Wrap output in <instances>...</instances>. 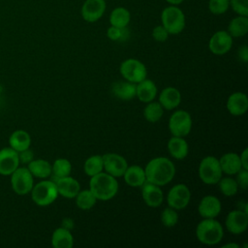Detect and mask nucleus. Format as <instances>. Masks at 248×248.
I'll list each match as a JSON object with an SVG mask.
<instances>
[{"label":"nucleus","mask_w":248,"mask_h":248,"mask_svg":"<svg viewBox=\"0 0 248 248\" xmlns=\"http://www.w3.org/2000/svg\"><path fill=\"white\" fill-rule=\"evenodd\" d=\"M144 172L146 181L158 186H164L172 180L175 174V167L170 159L156 157L147 163Z\"/></svg>","instance_id":"f257e3e1"},{"label":"nucleus","mask_w":248,"mask_h":248,"mask_svg":"<svg viewBox=\"0 0 248 248\" xmlns=\"http://www.w3.org/2000/svg\"><path fill=\"white\" fill-rule=\"evenodd\" d=\"M89 190L97 200L108 201L112 199L118 192V182L116 177L101 171L91 176L89 181Z\"/></svg>","instance_id":"f03ea898"},{"label":"nucleus","mask_w":248,"mask_h":248,"mask_svg":"<svg viewBox=\"0 0 248 248\" xmlns=\"http://www.w3.org/2000/svg\"><path fill=\"white\" fill-rule=\"evenodd\" d=\"M196 235L202 244L215 245L222 240L224 230L215 218H203L196 228Z\"/></svg>","instance_id":"7ed1b4c3"},{"label":"nucleus","mask_w":248,"mask_h":248,"mask_svg":"<svg viewBox=\"0 0 248 248\" xmlns=\"http://www.w3.org/2000/svg\"><path fill=\"white\" fill-rule=\"evenodd\" d=\"M162 25L170 35H176L185 27V16L181 9L175 5L165 8L161 14Z\"/></svg>","instance_id":"20e7f679"},{"label":"nucleus","mask_w":248,"mask_h":248,"mask_svg":"<svg viewBox=\"0 0 248 248\" xmlns=\"http://www.w3.org/2000/svg\"><path fill=\"white\" fill-rule=\"evenodd\" d=\"M33 202L40 206L51 204L58 197V192L54 181L42 180L33 186L31 190Z\"/></svg>","instance_id":"39448f33"},{"label":"nucleus","mask_w":248,"mask_h":248,"mask_svg":"<svg viewBox=\"0 0 248 248\" xmlns=\"http://www.w3.org/2000/svg\"><path fill=\"white\" fill-rule=\"evenodd\" d=\"M198 172L201 180L205 184H217L223 174L219 159L214 156L204 157L199 165Z\"/></svg>","instance_id":"423d86ee"},{"label":"nucleus","mask_w":248,"mask_h":248,"mask_svg":"<svg viewBox=\"0 0 248 248\" xmlns=\"http://www.w3.org/2000/svg\"><path fill=\"white\" fill-rule=\"evenodd\" d=\"M121 76L128 81L139 83L146 78L147 70L145 65L138 59L129 58L124 60L119 68Z\"/></svg>","instance_id":"0eeeda50"},{"label":"nucleus","mask_w":248,"mask_h":248,"mask_svg":"<svg viewBox=\"0 0 248 248\" xmlns=\"http://www.w3.org/2000/svg\"><path fill=\"white\" fill-rule=\"evenodd\" d=\"M169 129L172 136L184 138L191 132L192 118L189 112L183 109L174 111L169 120Z\"/></svg>","instance_id":"6e6552de"},{"label":"nucleus","mask_w":248,"mask_h":248,"mask_svg":"<svg viewBox=\"0 0 248 248\" xmlns=\"http://www.w3.org/2000/svg\"><path fill=\"white\" fill-rule=\"evenodd\" d=\"M11 184L13 190L19 196L31 192L33 188V175L27 168H17L12 174Z\"/></svg>","instance_id":"1a4fd4ad"},{"label":"nucleus","mask_w":248,"mask_h":248,"mask_svg":"<svg viewBox=\"0 0 248 248\" xmlns=\"http://www.w3.org/2000/svg\"><path fill=\"white\" fill-rule=\"evenodd\" d=\"M191 199V192L189 188L183 184L179 183L170 188L167 196V202L170 207L175 210H180L185 208Z\"/></svg>","instance_id":"9d476101"},{"label":"nucleus","mask_w":248,"mask_h":248,"mask_svg":"<svg viewBox=\"0 0 248 248\" xmlns=\"http://www.w3.org/2000/svg\"><path fill=\"white\" fill-rule=\"evenodd\" d=\"M102 157H103L104 170H106L107 173L114 177L123 176L128 167V163L123 156L117 153H107Z\"/></svg>","instance_id":"9b49d317"},{"label":"nucleus","mask_w":248,"mask_h":248,"mask_svg":"<svg viewBox=\"0 0 248 248\" xmlns=\"http://www.w3.org/2000/svg\"><path fill=\"white\" fill-rule=\"evenodd\" d=\"M226 228L232 234L244 232L248 227V213L242 209L232 210L226 218Z\"/></svg>","instance_id":"f8f14e48"},{"label":"nucleus","mask_w":248,"mask_h":248,"mask_svg":"<svg viewBox=\"0 0 248 248\" xmlns=\"http://www.w3.org/2000/svg\"><path fill=\"white\" fill-rule=\"evenodd\" d=\"M232 46V37L228 31L220 30L212 35L209 40V50L215 55H223L227 53Z\"/></svg>","instance_id":"ddd939ff"},{"label":"nucleus","mask_w":248,"mask_h":248,"mask_svg":"<svg viewBox=\"0 0 248 248\" xmlns=\"http://www.w3.org/2000/svg\"><path fill=\"white\" fill-rule=\"evenodd\" d=\"M19 165L18 152L12 147L0 150V174L11 175Z\"/></svg>","instance_id":"4468645a"},{"label":"nucleus","mask_w":248,"mask_h":248,"mask_svg":"<svg viewBox=\"0 0 248 248\" xmlns=\"http://www.w3.org/2000/svg\"><path fill=\"white\" fill-rule=\"evenodd\" d=\"M105 11V0H85L81 7V16L87 22H95L103 16Z\"/></svg>","instance_id":"2eb2a0df"},{"label":"nucleus","mask_w":248,"mask_h":248,"mask_svg":"<svg viewBox=\"0 0 248 248\" xmlns=\"http://www.w3.org/2000/svg\"><path fill=\"white\" fill-rule=\"evenodd\" d=\"M54 181L58 195H61L67 199L76 198L78 193L80 191V185L78 180L71 177L70 175L60 177V178H52Z\"/></svg>","instance_id":"dca6fc26"},{"label":"nucleus","mask_w":248,"mask_h":248,"mask_svg":"<svg viewBox=\"0 0 248 248\" xmlns=\"http://www.w3.org/2000/svg\"><path fill=\"white\" fill-rule=\"evenodd\" d=\"M141 195L144 202L150 207H158L163 203V191L156 184L145 181L141 186Z\"/></svg>","instance_id":"f3484780"},{"label":"nucleus","mask_w":248,"mask_h":248,"mask_svg":"<svg viewBox=\"0 0 248 248\" xmlns=\"http://www.w3.org/2000/svg\"><path fill=\"white\" fill-rule=\"evenodd\" d=\"M221 202L215 196L208 195L203 197L198 206L199 214L202 218H215L221 212Z\"/></svg>","instance_id":"a211bd4d"},{"label":"nucleus","mask_w":248,"mask_h":248,"mask_svg":"<svg viewBox=\"0 0 248 248\" xmlns=\"http://www.w3.org/2000/svg\"><path fill=\"white\" fill-rule=\"evenodd\" d=\"M227 109L233 116L243 115L248 109V98L242 92L231 94L227 101Z\"/></svg>","instance_id":"6ab92c4d"},{"label":"nucleus","mask_w":248,"mask_h":248,"mask_svg":"<svg viewBox=\"0 0 248 248\" xmlns=\"http://www.w3.org/2000/svg\"><path fill=\"white\" fill-rule=\"evenodd\" d=\"M181 102V94L175 87H166L159 95V103L163 108L170 110L179 106Z\"/></svg>","instance_id":"aec40b11"},{"label":"nucleus","mask_w":248,"mask_h":248,"mask_svg":"<svg viewBox=\"0 0 248 248\" xmlns=\"http://www.w3.org/2000/svg\"><path fill=\"white\" fill-rule=\"evenodd\" d=\"M157 95V86L156 84L148 78H144L143 80L137 83L136 87V96L142 103H149L154 101Z\"/></svg>","instance_id":"412c9836"},{"label":"nucleus","mask_w":248,"mask_h":248,"mask_svg":"<svg viewBox=\"0 0 248 248\" xmlns=\"http://www.w3.org/2000/svg\"><path fill=\"white\" fill-rule=\"evenodd\" d=\"M219 163L222 171L229 175H233L242 169L239 155L234 152L224 154L219 159Z\"/></svg>","instance_id":"4be33fe9"},{"label":"nucleus","mask_w":248,"mask_h":248,"mask_svg":"<svg viewBox=\"0 0 248 248\" xmlns=\"http://www.w3.org/2000/svg\"><path fill=\"white\" fill-rule=\"evenodd\" d=\"M123 176H124L125 182L129 186L135 187V188L141 187L146 181L144 169H142L141 167L137 166V165L127 167Z\"/></svg>","instance_id":"5701e85b"},{"label":"nucleus","mask_w":248,"mask_h":248,"mask_svg":"<svg viewBox=\"0 0 248 248\" xmlns=\"http://www.w3.org/2000/svg\"><path fill=\"white\" fill-rule=\"evenodd\" d=\"M137 83L131 81H116L112 83L111 92L112 94L124 101H129L136 97Z\"/></svg>","instance_id":"b1692460"},{"label":"nucleus","mask_w":248,"mask_h":248,"mask_svg":"<svg viewBox=\"0 0 248 248\" xmlns=\"http://www.w3.org/2000/svg\"><path fill=\"white\" fill-rule=\"evenodd\" d=\"M168 150L171 157L177 160H182L186 158L189 152V146L187 141L181 137L170 138L168 141Z\"/></svg>","instance_id":"393cba45"},{"label":"nucleus","mask_w":248,"mask_h":248,"mask_svg":"<svg viewBox=\"0 0 248 248\" xmlns=\"http://www.w3.org/2000/svg\"><path fill=\"white\" fill-rule=\"evenodd\" d=\"M51 245L54 248H72L74 237L69 230L61 227L56 229L51 236Z\"/></svg>","instance_id":"a878e982"},{"label":"nucleus","mask_w":248,"mask_h":248,"mask_svg":"<svg viewBox=\"0 0 248 248\" xmlns=\"http://www.w3.org/2000/svg\"><path fill=\"white\" fill-rule=\"evenodd\" d=\"M9 143L10 147H12L17 152H20L30 147L31 138L26 131L16 130L10 136Z\"/></svg>","instance_id":"bb28decb"},{"label":"nucleus","mask_w":248,"mask_h":248,"mask_svg":"<svg viewBox=\"0 0 248 248\" xmlns=\"http://www.w3.org/2000/svg\"><path fill=\"white\" fill-rule=\"evenodd\" d=\"M27 169L33 176L39 178H47L51 175V165L43 159H33L30 163H28Z\"/></svg>","instance_id":"cd10ccee"},{"label":"nucleus","mask_w":248,"mask_h":248,"mask_svg":"<svg viewBox=\"0 0 248 248\" xmlns=\"http://www.w3.org/2000/svg\"><path fill=\"white\" fill-rule=\"evenodd\" d=\"M248 32V18L244 16H238L231 20L228 26V33L232 37H243Z\"/></svg>","instance_id":"c85d7f7f"},{"label":"nucleus","mask_w":248,"mask_h":248,"mask_svg":"<svg viewBox=\"0 0 248 248\" xmlns=\"http://www.w3.org/2000/svg\"><path fill=\"white\" fill-rule=\"evenodd\" d=\"M131 20V15L130 12L123 7H118L112 10L110 16H109V22L111 26H115L118 28H125L129 24Z\"/></svg>","instance_id":"c756f323"},{"label":"nucleus","mask_w":248,"mask_h":248,"mask_svg":"<svg viewBox=\"0 0 248 248\" xmlns=\"http://www.w3.org/2000/svg\"><path fill=\"white\" fill-rule=\"evenodd\" d=\"M84 172L88 176H94L104 170V164H103V157L101 155H93L86 159L84 166Z\"/></svg>","instance_id":"7c9ffc66"},{"label":"nucleus","mask_w":248,"mask_h":248,"mask_svg":"<svg viewBox=\"0 0 248 248\" xmlns=\"http://www.w3.org/2000/svg\"><path fill=\"white\" fill-rule=\"evenodd\" d=\"M72 170V165L69 160L65 158L56 159L51 166V177L60 178L70 175Z\"/></svg>","instance_id":"2f4dec72"},{"label":"nucleus","mask_w":248,"mask_h":248,"mask_svg":"<svg viewBox=\"0 0 248 248\" xmlns=\"http://www.w3.org/2000/svg\"><path fill=\"white\" fill-rule=\"evenodd\" d=\"M97 199L89 189L79 191L76 196V204L81 210H88L92 208L95 205Z\"/></svg>","instance_id":"473e14b6"},{"label":"nucleus","mask_w":248,"mask_h":248,"mask_svg":"<svg viewBox=\"0 0 248 248\" xmlns=\"http://www.w3.org/2000/svg\"><path fill=\"white\" fill-rule=\"evenodd\" d=\"M164 113V108L159 102H149L143 109V116L149 122H157L161 119Z\"/></svg>","instance_id":"72a5a7b5"},{"label":"nucleus","mask_w":248,"mask_h":248,"mask_svg":"<svg viewBox=\"0 0 248 248\" xmlns=\"http://www.w3.org/2000/svg\"><path fill=\"white\" fill-rule=\"evenodd\" d=\"M218 184L221 193L227 197H232L238 191V185L235 179L232 177H221V179L218 181Z\"/></svg>","instance_id":"f704fd0d"},{"label":"nucleus","mask_w":248,"mask_h":248,"mask_svg":"<svg viewBox=\"0 0 248 248\" xmlns=\"http://www.w3.org/2000/svg\"><path fill=\"white\" fill-rule=\"evenodd\" d=\"M161 221L167 228L174 227L178 222V214L176 210L170 206L165 208L161 213Z\"/></svg>","instance_id":"c9c22d12"},{"label":"nucleus","mask_w":248,"mask_h":248,"mask_svg":"<svg viewBox=\"0 0 248 248\" xmlns=\"http://www.w3.org/2000/svg\"><path fill=\"white\" fill-rule=\"evenodd\" d=\"M230 7V0H209L208 9L214 15L225 14Z\"/></svg>","instance_id":"e433bc0d"},{"label":"nucleus","mask_w":248,"mask_h":248,"mask_svg":"<svg viewBox=\"0 0 248 248\" xmlns=\"http://www.w3.org/2000/svg\"><path fill=\"white\" fill-rule=\"evenodd\" d=\"M230 6L238 16H248V0H230Z\"/></svg>","instance_id":"4c0bfd02"},{"label":"nucleus","mask_w":248,"mask_h":248,"mask_svg":"<svg viewBox=\"0 0 248 248\" xmlns=\"http://www.w3.org/2000/svg\"><path fill=\"white\" fill-rule=\"evenodd\" d=\"M126 31H127L126 27L118 28L115 26H110L107 31V36L111 41H120V40H124V33Z\"/></svg>","instance_id":"58836bf2"},{"label":"nucleus","mask_w":248,"mask_h":248,"mask_svg":"<svg viewBox=\"0 0 248 248\" xmlns=\"http://www.w3.org/2000/svg\"><path fill=\"white\" fill-rule=\"evenodd\" d=\"M169 32L163 25H158L152 30V37L157 42H165L169 38Z\"/></svg>","instance_id":"ea45409f"},{"label":"nucleus","mask_w":248,"mask_h":248,"mask_svg":"<svg viewBox=\"0 0 248 248\" xmlns=\"http://www.w3.org/2000/svg\"><path fill=\"white\" fill-rule=\"evenodd\" d=\"M235 174H236L235 181H236L238 187L246 190L248 187V170L241 169Z\"/></svg>","instance_id":"a19ab883"},{"label":"nucleus","mask_w":248,"mask_h":248,"mask_svg":"<svg viewBox=\"0 0 248 248\" xmlns=\"http://www.w3.org/2000/svg\"><path fill=\"white\" fill-rule=\"evenodd\" d=\"M33 157H34V154H33V152L29 148H27V149H25L23 151L18 152L19 162H21L22 164L30 163L33 160Z\"/></svg>","instance_id":"79ce46f5"},{"label":"nucleus","mask_w":248,"mask_h":248,"mask_svg":"<svg viewBox=\"0 0 248 248\" xmlns=\"http://www.w3.org/2000/svg\"><path fill=\"white\" fill-rule=\"evenodd\" d=\"M238 56H239L240 60H242V62L246 63L248 61V49H247V46L245 45L242 46L238 49Z\"/></svg>","instance_id":"37998d69"},{"label":"nucleus","mask_w":248,"mask_h":248,"mask_svg":"<svg viewBox=\"0 0 248 248\" xmlns=\"http://www.w3.org/2000/svg\"><path fill=\"white\" fill-rule=\"evenodd\" d=\"M247 157H248V149L245 148L242 153L240 154L239 158H240V162H241V166H242V169H245V170H248V163H247Z\"/></svg>","instance_id":"c03bdc74"},{"label":"nucleus","mask_w":248,"mask_h":248,"mask_svg":"<svg viewBox=\"0 0 248 248\" xmlns=\"http://www.w3.org/2000/svg\"><path fill=\"white\" fill-rule=\"evenodd\" d=\"M229 247H231V248H238L239 246L237 244H235V243H228V244H225V245L222 246V248H229Z\"/></svg>","instance_id":"a18cd8bd"},{"label":"nucleus","mask_w":248,"mask_h":248,"mask_svg":"<svg viewBox=\"0 0 248 248\" xmlns=\"http://www.w3.org/2000/svg\"><path fill=\"white\" fill-rule=\"evenodd\" d=\"M167 2H169L170 4H171V5H178V4H181L184 0H166Z\"/></svg>","instance_id":"49530a36"}]
</instances>
